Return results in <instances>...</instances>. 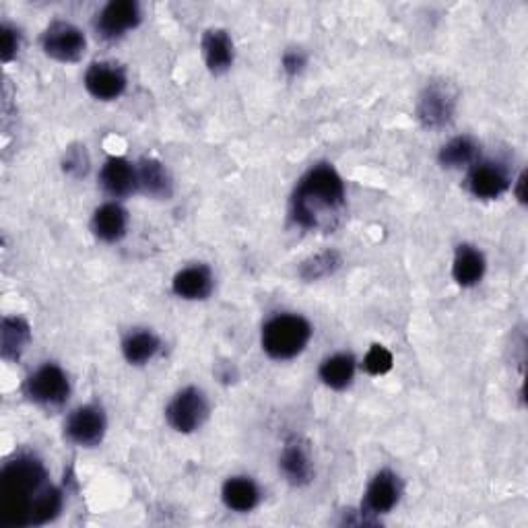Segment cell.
<instances>
[{
  "instance_id": "7402d4cb",
  "label": "cell",
  "mask_w": 528,
  "mask_h": 528,
  "mask_svg": "<svg viewBox=\"0 0 528 528\" xmlns=\"http://www.w3.org/2000/svg\"><path fill=\"white\" fill-rule=\"evenodd\" d=\"M355 368L357 363L351 353H335L320 363L318 376L328 388L345 390L355 378Z\"/></svg>"
},
{
  "instance_id": "30bf717a",
  "label": "cell",
  "mask_w": 528,
  "mask_h": 528,
  "mask_svg": "<svg viewBox=\"0 0 528 528\" xmlns=\"http://www.w3.org/2000/svg\"><path fill=\"white\" fill-rule=\"evenodd\" d=\"M401 493H403V487H401L399 475H394L388 469L380 471L370 481L366 495H363L361 514L366 516L370 522H374L372 516L388 514L396 504L401 502Z\"/></svg>"
},
{
  "instance_id": "8992f818",
  "label": "cell",
  "mask_w": 528,
  "mask_h": 528,
  "mask_svg": "<svg viewBox=\"0 0 528 528\" xmlns=\"http://www.w3.org/2000/svg\"><path fill=\"white\" fill-rule=\"evenodd\" d=\"M29 401L44 407H60L71 396V380L56 363H44L25 382Z\"/></svg>"
},
{
  "instance_id": "4fadbf2b",
  "label": "cell",
  "mask_w": 528,
  "mask_h": 528,
  "mask_svg": "<svg viewBox=\"0 0 528 528\" xmlns=\"http://www.w3.org/2000/svg\"><path fill=\"white\" fill-rule=\"evenodd\" d=\"M279 471L285 477V481L295 487H304L312 481L314 465L310 452L297 438L285 442L279 456Z\"/></svg>"
},
{
  "instance_id": "6da1fadb",
  "label": "cell",
  "mask_w": 528,
  "mask_h": 528,
  "mask_svg": "<svg viewBox=\"0 0 528 528\" xmlns=\"http://www.w3.org/2000/svg\"><path fill=\"white\" fill-rule=\"evenodd\" d=\"M5 516L13 526H40L54 520L62 510L60 489L48 483L40 460L19 456L3 471Z\"/></svg>"
},
{
  "instance_id": "cb8c5ba5",
  "label": "cell",
  "mask_w": 528,
  "mask_h": 528,
  "mask_svg": "<svg viewBox=\"0 0 528 528\" xmlns=\"http://www.w3.org/2000/svg\"><path fill=\"white\" fill-rule=\"evenodd\" d=\"M479 143L473 137H454L438 153V161L446 170H460L479 161Z\"/></svg>"
},
{
  "instance_id": "5bb4252c",
  "label": "cell",
  "mask_w": 528,
  "mask_h": 528,
  "mask_svg": "<svg viewBox=\"0 0 528 528\" xmlns=\"http://www.w3.org/2000/svg\"><path fill=\"white\" fill-rule=\"evenodd\" d=\"M201 48H203L207 69L213 75H223L231 69V66H234L236 48H234V40H231V36L225 29L221 27L207 29L203 42H201Z\"/></svg>"
},
{
  "instance_id": "ba28073f",
  "label": "cell",
  "mask_w": 528,
  "mask_h": 528,
  "mask_svg": "<svg viewBox=\"0 0 528 528\" xmlns=\"http://www.w3.org/2000/svg\"><path fill=\"white\" fill-rule=\"evenodd\" d=\"M108 429V419L102 407L97 405H83L75 409L69 419H66V438L73 444L83 448H93L104 442Z\"/></svg>"
},
{
  "instance_id": "3957f363",
  "label": "cell",
  "mask_w": 528,
  "mask_h": 528,
  "mask_svg": "<svg viewBox=\"0 0 528 528\" xmlns=\"http://www.w3.org/2000/svg\"><path fill=\"white\" fill-rule=\"evenodd\" d=\"M312 339V324L300 314H277L262 326V351L271 359L287 361L300 355Z\"/></svg>"
},
{
  "instance_id": "7c38bea8",
  "label": "cell",
  "mask_w": 528,
  "mask_h": 528,
  "mask_svg": "<svg viewBox=\"0 0 528 528\" xmlns=\"http://www.w3.org/2000/svg\"><path fill=\"white\" fill-rule=\"evenodd\" d=\"M126 85V71L114 62H93L85 73V89L99 102H114L126 91Z\"/></svg>"
},
{
  "instance_id": "ac0fdd59",
  "label": "cell",
  "mask_w": 528,
  "mask_h": 528,
  "mask_svg": "<svg viewBox=\"0 0 528 528\" xmlns=\"http://www.w3.org/2000/svg\"><path fill=\"white\" fill-rule=\"evenodd\" d=\"M487 269L485 256L471 244H460L452 260V279L460 287H475L481 283Z\"/></svg>"
},
{
  "instance_id": "f1b7e54d",
  "label": "cell",
  "mask_w": 528,
  "mask_h": 528,
  "mask_svg": "<svg viewBox=\"0 0 528 528\" xmlns=\"http://www.w3.org/2000/svg\"><path fill=\"white\" fill-rule=\"evenodd\" d=\"M304 66H306L304 52H300V50H289V52L283 54V71L289 77L300 75L304 71Z\"/></svg>"
},
{
  "instance_id": "ffe728a7",
  "label": "cell",
  "mask_w": 528,
  "mask_h": 528,
  "mask_svg": "<svg viewBox=\"0 0 528 528\" xmlns=\"http://www.w3.org/2000/svg\"><path fill=\"white\" fill-rule=\"evenodd\" d=\"M221 500L229 510L248 514L260 504V487L250 477H229L221 487Z\"/></svg>"
},
{
  "instance_id": "d6986e66",
  "label": "cell",
  "mask_w": 528,
  "mask_h": 528,
  "mask_svg": "<svg viewBox=\"0 0 528 528\" xmlns=\"http://www.w3.org/2000/svg\"><path fill=\"white\" fill-rule=\"evenodd\" d=\"M139 190L151 198H170L174 192V182L165 165L155 157H145L137 165Z\"/></svg>"
},
{
  "instance_id": "9c48e42d",
  "label": "cell",
  "mask_w": 528,
  "mask_h": 528,
  "mask_svg": "<svg viewBox=\"0 0 528 528\" xmlns=\"http://www.w3.org/2000/svg\"><path fill=\"white\" fill-rule=\"evenodd\" d=\"M467 186L475 198L495 201L510 190L512 178L506 165L500 161H477L471 165Z\"/></svg>"
},
{
  "instance_id": "484cf974",
  "label": "cell",
  "mask_w": 528,
  "mask_h": 528,
  "mask_svg": "<svg viewBox=\"0 0 528 528\" xmlns=\"http://www.w3.org/2000/svg\"><path fill=\"white\" fill-rule=\"evenodd\" d=\"M392 366H394L392 353L378 343H374L368 349L366 357H363V370H366L370 376H384L392 370Z\"/></svg>"
},
{
  "instance_id": "44dd1931",
  "label": "cell",
  "mask_w": 528,
  "mask_h": 528,
  "mask_svg": "<svg viewBox=\"0 0 528 528\" xmlns=\"http://www.w3.org/2000/svg\"><path fill=\"white\" fill-rule=\"evenodd\" d=\"M31 341V328L19 316H5L0 326V355L7 361H15Z\"/></svg>"
},
{
  "instance_id": "5b68a950",
  "label": "cell",
  "mask_w": 528,
  "mask_h": 528,
  "mask_svg": "<svg viewBox=\"0 0 528 528\" xmlns=\"http://www.w3.org/2000/svg\"><path fill=\"white\" fill-rule=\"evenodd\" d=\"M209 411L207 394L196 386H186L174 394V399L165 409V419L178 434H194L196 429L205 425Z\"/></svg>"
},
{
  "instance_id": "52a82bcc",
  "label": "cell",
  "mask_w": 528,
  "mask_h": 528,
  "mask_svg": "<svg viewBox=\"0 0 528 528\" xmlns=\"http://www.w3.org/2000/svg\"><path fill=\"white\" fill-rule=\"evenodd\" d=\"M42 48L46 56L58 62H77L85 54L87 38L69 21H52L42 36Z\"/></svg>"
},
{
  "instance_id": "603a6c76",
  "label": "cell",
  "mask_w": 528,
  "mask_h": 528,
  "mask_svg": "<svg viewBox=\"0 0 528 528\" xmlns=\"http://www.w3.org/2000/svg\"><path fill=\"white\" fill-rule=\"evenodd\" d=\"M161 349V341L151 330H132L122 341V355L130 366H145Z\"/></svg>"
},
{
  "instance_id": "4316f807",
  "label": "cell",
  "mask_w": 528,
  "mask_h": 528,
  "mask_svg": "<svg viewBox=\"0 0 528 528\" xmlns=\"http://www.w3.org/2000/svg\"><path fill=\"white\" fill-rule=\"evenodd\" d=\"M62 168L69 176H75V178L85 176L89 170V157H87L85 147H71L69 151H66Z\"/></svg>"
},
{
  "instance_id": "277c9868",
  "label": "cell",
  "mask_w": 528,
  "mask_h": 528,
  "mask_svg": "<svg viewBox=\"0 0 528 528\" xmlns=\"http://www.w3.org/2000/svg\"><path fill=\"white\" fill-rule=\"evenodd\" d=\"M417 120L427 130L446 128L456 114V91L446 81L427 83L417 99Z\"/></svg>"
},
{
  "instance_id": "7a4b0ae2",
  "label": "cell",
  "mask_w": 528,
  "mask_h": 528,
  "mask_svg": "<svg viewBox=\"0 0 528 528\" xmlns=\"http://www.w3.org/2000/svg\"><path fill=\"white\" fill-rule=\"evenodd\" d=\"M345 209V182L330 163H318L297 182L291 219L302 229H333Z\"/></svg>"
},
{
  "instance_id": "e0dca14e",
  "label": "cell",
  "mask_w": 528,
  "mask_h": 528,
  "mask_svg": "<svg viewBox=\"0 0 528 528\" xmlns=\"http://www.w3.org/2000/svg\"><path fill=\"white\" fill-rule=\"evenodd\" d=\"M128 229V213L118 203H106L97 207L91 217V231L97 240L106 244L120 242Z\"/></svg>"
},
{
  "instance_id": "9a60e30c",
  "label": "cell",
  "mask_w": 528,
  "mask_h": 528,
  "mask_svg": "<svg viewBox=\"0 0 528 528\" xmlns=\"http://www.w3.org/2000/svg\"><path fill=\"white\" fill-rule=\"evenodd\" d=\"M215 279L207 264H192L176 273L172 281V291L180 297V300L188 302H201L213 293Z\"/></svg>"
},
{
  "instance_id": "2e32d148",
  "label": "cell",
  "mask_w": 528,
  "mask_h": 528,
  "mask_svg": "<svg viewBox=\"0 0 528 528\" xmlns=\"http://www.w3.org/2000/svg\"><path fill=\"white\" fill-rule=\"evenodd\" d=\"M99 184L110 196L124 198L139 188L137 165H132L124 157H110L99 172Z\"/></svg>"
},
{
  "instance_id": "d4e9b609",
  "label": "cell",
  "mask_w": 528,
  "mask_h": 528,
  "mask_svg": "<svg viewBox=\"0 0 528 528\" xmlns=\"http://www.w3.org/2000/svg\"><path fill=\"white\" fill-rule=\"evenodd\" d=\"M343 264V258L337 250H322L310 258H306L300 267V277L308 283L326 279L330 275H335Z\"/></svg>"
},
{
  "instance_id": "f546056e",
  "label": "cell",
  "mask_w": 528,
  "mask_h": 528,
  "mask_svg": "<svg viewBox=\"0 0 528 528\" xmlns=\"http://www.w3.org/2000/svg\"><path fill=\"white\" fill-rule=\"evenodd\" d=\"M514 194L518 198V203L526 205V172H522L516 180V186H514Z\"/></svg>"
},
{
  "instance_id": "8fae6325",
  "label": "cell",
  "mask_w": 528,
  "mask_h": 528,
  "mask_svg": "<svg viewBox=\"0 0 528 528\" xmlns=\"http://www.w3.org/2000/svg\"><path fill=\"white\" fill-rule=\"evenodd\" d=\"M141 7L135 0H112L95 19V29L104 40H118L141 23Z\"/></svg>"
},
{
  "instance_id": "83f0119b",
  "label": "cell",
  "mask_w": 528,
  "mask_h": 528,
  "mask_svg": "<svg viewBox=\"0 0 528 528\" xmlns=\"http://www.w3.org/2000/svg\"><path fill=\"white\" fill-rule=\"evenodd\" d=\"M0 31H3V50H0V54H3V62H11L19 54L21 33H19V29H15L13 25H7V23L0 27Z\"/></svg>"
}]
</instances>
